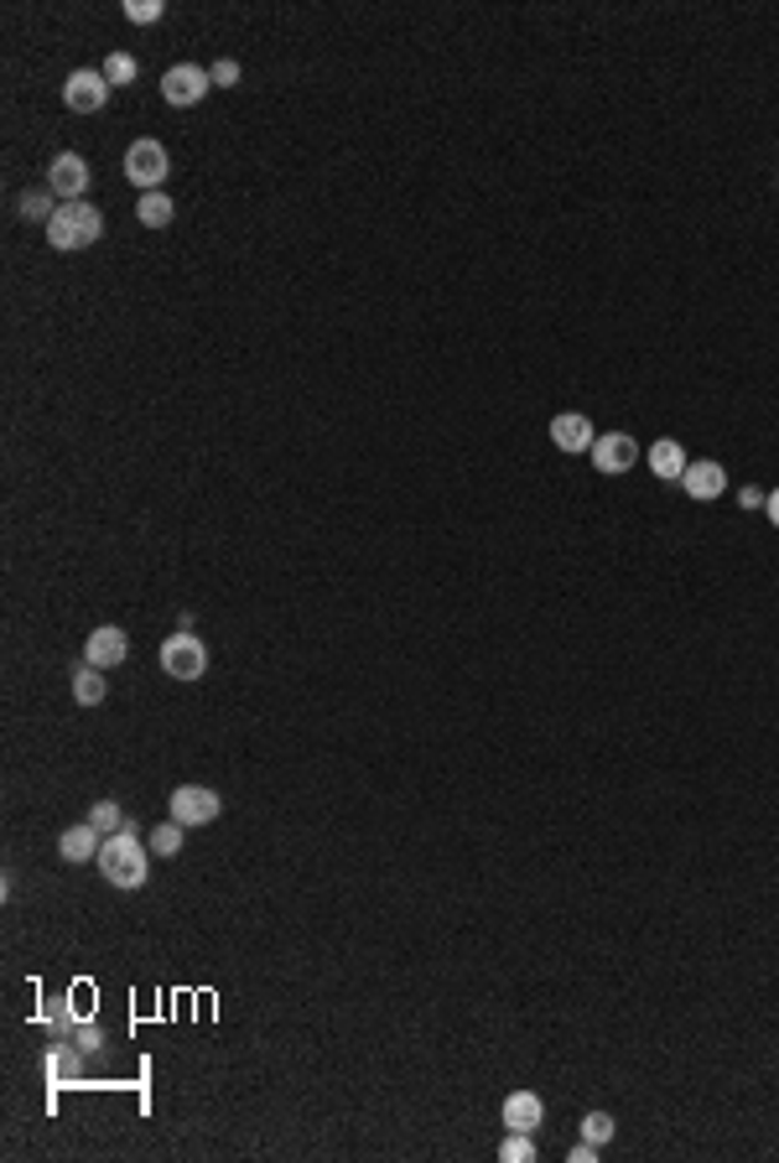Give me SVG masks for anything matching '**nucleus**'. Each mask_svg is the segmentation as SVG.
<instances>
[{"label":"nucleus","instance_id":"nucleus-25","mask_svg":"<svg viewBox=\"0 0 779 1163\" xmlns=\"http://www.w3.org/2000/svg\"><path fill=\"white\" fill-rule=\"evenodd\" d=\"M167 16V5L161 0H125V21H136V26H151V21Z\"/></svg>","mask_w":779,"mask_h":1163},{"label":"nucleus","instance_id":"nucleus-10","mask_svg":"<svg viewBox=\"0 0 779 1163\" xmlns=\"http://www.w3.org/2000/svg\"><path fill=\"white\" fill-rule=\"evenodd\" d=\"M125 654H130V639H125V629H115V624H100V629L83 639V665H94V671L125 665Z\"/></svg>","mask_w":779,"mask_h":1163},{"label":"nucleus","instance_id":"nucleus-24","mask_svg":"<svg viewBox=\"0 0 779 1163\" xmlns=\"http://www.w3.org/2000/svg\"><path fill=\"white\" fill-rule=\"evenodd\" d=\"M582 1138H587V1143H614V1117H608V1111H587V1117H582Z\"/></svg>","mask_w":779,"mask_h":1163},{"label":"nucleus","instance_id":"nucleus-17","mask_svg":"<svg viewBox=\"0 0 779 1163\" xmlns=\"http://www.w3.org/2000/svg\"><path fill=\"white\" fill-rule=\"evenodd\" d=\"M16 214L26 218V224H42V229H47L53 214H58V208H53V187H26V193L16 197Z\"/></svg>","mask_w":779,"mask_h":1163},{"label":"nucleus","instance_id":"nucleus-13","mask_svg":"<svg viewBox=\"0 0 779 1163\" xmlns=\"http://www.w3.org/2000/svg\"><path fill=\"white\" fill-rule=\"evenodd\" d=\"M42 1070H47V1081H53V1085H73L83 1075V1049L73 1045V1039H53Z\"/></svg>","mask_w":779,"mask_h":1163},{"label":"nucleus","instance_id":"nucleus-12","mask_svg":"<svg viewBox=\"0 0 779 1163\" xmlns=\"http://www.w3.org/2000/svg\"><path fill=\"white\" fill-rule=\"evenodd\" d=\"M551 442H557L561 453H593L598 432H593V421L582 411H561V415H551Z\"/></svg>","mask_w":779,"mask_h":1163},{"label":"nucleus","instance_id":"nucleus-19","mask_svg":"<svg viewBox=\"0 0 779 1163\" xmlns=\"http://www.w3.org/2000/svg\"><path fill=\"white\" fill-rule=\"evenodd\" d=\"M136 218L146 224V229H167V224H172V197H167V193H140Z\"/></svg>","mask_w":779,"mask_h":1163},{"label":"nucleus","instance_id":"nucleus-6","mask_svg":"<svg viewBox=\"0 0 779 1163\" xmlns=\"http://www.w3.org/2000/svg\"><path fill=\"white\" fill-rule=\"evenodd\" d=\"M219 789L208 785H177L172 789V821H182V826H208V821H219Z\"/></svg>","mask_w":779,"mask_h":1163},{"label":"nucleus","instance_id":"nucleus-1","mask_svg":"<svg viewBox=\"0 0 779 1163\" xmlns=\"http://www.w3.org/2000/svg\"><path fill=\"white\" fill-rule=\"evenodd\" d=\"M136 821H125L115 836H104V847H100V873H104V883H115V888H140L146 878H151V842H140L136 836Z\"/></svg>","mask_w":779,"mask_h":1163},{"label":"nucleus","instance_id":"nucleus-22","mask_svg":"<svg viewBox=\"0 0 779 1163\" xmlns=\"http://www.w3.org/2000/svg\"><path fill=\"white\" fill-rule=\"evenodd\" d=\"M500 1159L504 1163H536V1132H509L500 1143Z\"/></svg>","mask_w":779,"mask_h":1163},{"label":"nucleus","instance_id":"nucleus-28","mask_svg":"<svg viewBox=\"0 0 779 1163\" xmlns=\"http://www.w3.org/2000/svg\"><path fill=\"white\" fill-rule=\"evenodd\" d=\"M593 1159H598V1143H587V1138H582V1148L566 1153V1163H593Z\"/></svg>","mask_w":779,"mask_h":1163},{"label":"nucleus","instance_id":"nucleus-7","mask_svg":"<svg viewBox=\"0 0 779 1163\" xmlns=\"http://www.w3.org/2000/svg\"><path fill=\"white\" fill-rule=\"evenodd\" d=\"M62 99H68L73 115H100L104 104H110V79H104V68H79L73 79L62 83Z\"/></svg>","mask_w":779,"mask_h":1163},{"label":"nucleus","instance_id":"nucleus-8","mask_svg":"<svg viewBox=\"0 0 779 1163\" xmlns=\"http://www.w3.org/2000/svg\"><path fill=\"white\" fill-rule=\"evenodd\" d=\"M47 187H53L58 203H79V197L89 193V161H83L79 151H58L53 167H47Z\"/></svg>","mask_w":779,"mask_h":1163},{"label":"nucleus","instance_id":"nucleus-30","mask_svg":"<svg viewBox=\"0 0 779 1163\" xmlns=\"http://www.w3.org/2000/svg\"><path fill=\"white\" fill-rule=\"evenodd\" d=\"M764 510H769V520H775V531H779V489L764 499Z\"/></svg>","mask_w":779,"mask_h":1163},{"label":"nucleus","instance_id":"nucleus-4","mask_svg":"<svg viewBox=\"0 0 779 1163\" xmlns=\"http://www.w3.org/2000/svg\"><path fill=\"white\" fill-rule=\"evenodd\" d=\"M161 671L172 675V681H198L203 671H208V650H203V639L193 629H177L161 639Z\"/></svg>","mask_w":779,"mask_h":1163},{"label":"nucleus","instance_id":"nucleus-27","mask_svg":"<svg viewBox=\"0 0 779 1163\" xmlns=\"http://www.w3.org/2000/svg\"><path fill=\"white\" fill-rule=\"evenodd\" d=\"M73 1045H79L83 1054H100V1049H104L100 1024H79V1028H73Z\"/></svg>","mask_w":779,"mask_h":1163},{"label":"nucleus","instance_id":"nucleus-21","mask_svg":"<svg viewBox=\"0 0 779 1163\" xmlns=\"http://www.w3.org/2000/svg\"><path fill=\"white\" fill-rule=\"evenodd\" d=\"M89 826L100 831V836H115V831L125 826V810L115 806V800H94V810H89Z\"/></svg>","mask_w":779,"mask_h":1163},{"label":"nucleus","instance_id":"nucleus-20","mask_svg":"<svg viewBox=\"0 0 779 1163\" xmlns=\"http://www.w3.org/2000/svg\"><path fill=\"white\" fill-rule=\"evenodd\" d=\"M136 73H140V62L130 58V53H110V58H104V79H110V89L136 83Z\"/></svg>","mask_w":779,"mask_h":1163},{"label":"nucleus","instance_id":"nucleus-29","mask_svg":"<svg viewBox=\"0 0 779 1163\" xmlns=\"http://www.w3.org/2000/svg\"><path fill=\"white\" fill-rule=\"evenodd\" d=\"M764 499H769V493H759V489H743V493H738V504H743V510H759Z\"/></svg>","mask_w":779,"mask_h":1163},{"label":"nucleus","instance_id":"nucleus-5","mask_svg":"<svg viewBox=\"0 0 779 1163\" xmlns=\"http://www.w3.org/2000/svg\"><path fill=\"white\" fill-rule=\"evenodd\" d=\"M208 89H214V79H208V68H198V62H177V68L161 73V99L172 110H193Z\"/></svg>","mask_w":779,"mask_h":1163},{"label":"nucleus","instance_id":"nucleus-15","mask_svg":"<svg viewBox=\"0 0 779 1163\" xmlns=\"http://www.w3.org/2000/svg\"><path fill=\"white\" fill-rule=\"evenodd\" d=\"M540 1117H546V1106H540L536 1091H515V1096H504V1127H509V1132H536Z\"/></svg>","mask_w":779,"mask_h":1163},{"label":"nucleus","instance_id":"nucleus-14","mask_svg":"<svg viewBox=\"0 0 779 1163\" xmlns=\"http://www.w3.org/2000/svg\"><path fill=\"white\" fill-rule=\"evenodd\" d=\"M644 463H650V474L665 478V483H680V478H686V468H691V457H686V447H680L676 436H660L655 447L644 453Z\"/></svg>","mask_w":779,"mask_h":1163},{"label":"nucleus","instance_id":"nucleus-26","mask_svg":"<svg viewBox=\"0 0 779 1163\" xmlns=\"http://www.w3.org/2000/svg\"><path fill=\"white\" fill-rule=\"evenodd\" d=\"M208 79H214V89H240V62L219 58L214 68H208Z\"/></svg>","mask_w":779,"mask_h":1163},{"label":"nucleus","instance_id":"nucleus-9","mask_svg":"<svg viewBox=\"0 0 779 1163\" xmlns=\"http://www.w3.org/2000/svg\"><path fill=\"white\" fill-rule=\"evenodd\" d=\"M634 463H640V442L629 432H608L593 442V468H598V474L619 478V474H629Z\"/></svg>","mask_w":779,"mask_h":1163},{"label":"nucleus","instance_id":"nucleus-2","mask_svg":"<svg viewBox=\"0 0 779 1163\" xmlns=\"http://www.w3.org/2000/svg\"><path fill=\"white\" fill-rule=\"evenodd\" d=\"M100 235H104V214L89 203V197H79V203H58V214H53V224H47V244L62 250V255H79V250H89V244H100Z\"/></svg>","mask_w":779,"mask_h":1163},{"label":"nucleus","instance_id":"nucleus-23","mask_svg":"<svg viewBox=\"0 0 779 1163\" xmlns=\"http://www.w3.org/2000/svg\"><path fill=\"white\" fill-rule=\"evenodd\" d=\"M182 821H167V826H157L151 831V852H157V857H177L182 852Z\"/></svg>","mask_w":779,"mask_h":1163},{"label":"nucleus","instance_id":"nucleus-11","mask_svg":"<svg viewBox=\"0 0 779 1163\" xmlns=\"http://www.w3.org/2000/svg\"><path fill=\"white\" fill-rule=\"evenodd\" d=\"M680 489H686V499H697V504H712V499H722V489H728V468L712 463V457H697V463L686 468V478H680Z\"/></svg>","mask_w":779,"mask_h":1163},{"label":"nucleus","instance_id":"nucleus-16","mask_svg":"<svg viewBox=\"0 0 779 1163\" xmlns=\"http://www.w3.org/2000/svg\"><path fill=\"white\" fill-rule=\"evenodd\" d=\"M100 847H104V836L89 826V821H83V826H68L58 836V857H62V863H89V857H100Z\"/></svg>","mask_w":779,"mask_h":1163},{"label":"nucleus","instance_id":"nucleus-3","mask_svg":"<svg viewBox=\"0 0 779 1163\" xmlns=\"http://www.w3.org/2000/svg\"><path fill=\"white\" fill-rule=\"evenodd\" d=\"M167 172H172V157H167L161 140H151V136L130 140V151H125V178L136 182L140 193H161Z\"/></svg>","mask_w":779,"mask_h":1163},{"label":"nucleus","instance_id":"nucleus-18","mask_svg":"<svg viewBox=\"0 0 779 1163\" xmlns=\"http://www.w3.org/2000/svg\"><path fill=\"white\" fill-rule=\"evenodd\" d=\"M73 702H79V707H100L104 702V671L73 665Z\"/></svg>","mask_w":779,"mask_h":1163}]
</instances>
